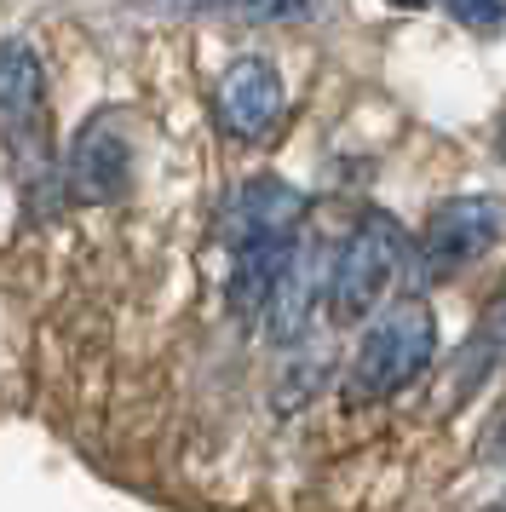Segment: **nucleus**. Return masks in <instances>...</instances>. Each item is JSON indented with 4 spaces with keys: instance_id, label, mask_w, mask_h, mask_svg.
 Instances as JSON below:
<instances>
[{
    "instance_id": "13",
    "label": "nucleus",
    "mask_w": 506,
    "mask_h": 512,
    "mask_svg": "<svg viewBox=\"0 0 506 512\" xmlns=\"http://www.w3.org/2000/svg\"><path fill=\"white\" fill-rule=\"evenodd\" d=\"M489 455H501V461H506V426H501V438L489 443Z\"/></svg>"
},
{
    "instance_id": "10",
    "label": "nucleus",
    "mask_w": 506,
    "mask_h": 512,
    "mask_svg": "<svg viewBox=\"0 0 506 512\" xmlns=\"http://www.w3.org/2000/svg\"><path fill=\"white\" fill-rule=\"evenodd\" d=\"M495 369H506V300H495L478 317V328H472V340H466V351H460V392L455 397H466L472 386H483Z\"/></svg>"
},
{
    "instance_id": "11",
    "label": "nucleus",
    "mask_w": 506,
    "mask_h": 512,
    "mask_svg": "<svg viewBox=\"0 0 506 512\" xmlns=\"http://www.w3.org/2000/svg\"><path fill=\"white\" fill-rule=\"evenodd\" d=\"M449 12H455L460 24H472V29H501V0H443Z\"/></svg>"
},
{
    "instance_id": "12",
    "label": "nucleus",
    "mask_w": 506,
    "mask_h": 512,
    "mask_svg": "<svg viewBox=\"0 0 506 512\" xmlns=\"http://www.w3.org/2000/svg\"><path fill=\"white\" fill-rule=\"evenodd\" d=\"M495 156L506 162V116H501V127H495Z\"/></svg>"
},
{
    "instance_id": "7",
    "label": "nucleus",
    "mask_w": 506,
    "mask_h": 512,
    "mask_svg": "<svg viewBox=\"0 0 506 512\" xmlns=\"http://www.w3.org/2000/svg\"><path fill=\"white\" fill-rule=\"evenodd\" d=\"M282 116V75L271 58H236L219 81V127L230 139L259 144Z\"/></svg>"
},
{
    "instance_id": "6",
    "label": "nucleus",
    "mask_w": 506,
    "mask_h": 512,
    "mask_svg": "<svg viewBox=\"0 0 506 512\" xmlns=\"http://www.w3.org/2000/svg\"><path fill=\"white\" fill-rule=\"evenodd\" d=\"M305 190H294L288 179H271V173H259L248 185L236 190L219 213V242L225 248H242V242H259V236H294L305 225Z\"/></svg>"
},
{
    "instance_id": "5",
    "label": "nucleus",
    "mask_w": 506,
    "mask_h": 512,
    "mask_svg": "<svg viewBox=\"0 0 506 512\" xmlns=\"http://www.w3.org/2000/svg\"><path fill=\"white\" fill-rule=\"evenodd\" d=\"M64 185L75 202H121L133 185V139H127V121L104 110L92 116L64 156Z\"/></svg>"
},
{
    "instance_id": "14",
    "label": "nucleus",
    "mask_w": 506,
    "mask_h": 512,
    "mask_svg": "<svg viewBox=\"0 0 506 512\" xmlns=\"http://www.w3.org/2000/svg\"><path fill=\"white\" fill-rule=\"evenodd\" d=\"M391 6H403V12H414V6H426V0H391Z\"/></svg>"
},
{
    "instance_id": "9",
    "label": "nucleus",
    "mask_w": 506,
    "mask_h": 512,
    "mask_svg": "<svg viewBox=\"0 0 506 512\" xmlns=\"http://www.w3.org/2000/svg\"><path fill=\"white\" fill-rule=\"evenodd\" d=\"M322 288H328V277H322V265H317V248L311 242H294V254H288V265H282V277L271 288V305H265L271 340H299L305 334Z\"/></svg>"
},
{
    "instance_id": "2",
    "label": "nucleus",
    "mask_w": 506,
    "mask_h": 512,
    "mask_svg": "<svg viewBox=\"0 0 506 512\" xmlns=\"http://www.w3.org/2000/svg\"><path fill=\"white\" fill-rule=\"evenodd\" d=\"M437 357V323L426 300H397L391 311H380L368 323L363 346L351 357V386L345 403H374V397L403 392L409 380L426 374V363Z\"/></svg>"
},
{
    "instance_id": "1",
    "label": "nucleus",
    "mask_w": 506,
    "mask_h": 512,
    "mask_svg": "<svg viewBox=\"0 0 506 512\" xmlns=\"http://www.w3.org/2000/svg\"><path fill=\"white\" fill-rule=\"evenodd\" d=\"M0 139H6V162L18 173L29 208L52 196V133H46V81H41V58L23 47V41H6L0 47Z\"/></svg>"
},
{
    "instance_id": "8",
    "label": "nucleus",
    "mask_w": 506,
    "mask_h": 512,
    "mask_svg": "<svg viewBox=\"0 0 506 512\" xmlns=\"http://www.w3.org/2000/svg\"><path fill=\"white\" fill-rule=\"evenodd\" d=\"M294 236H259V242H242L230 248V282H225V300L242 323H265V305H271V288L282 277V265L294 254Z\"/></svg>"
},
{
    "instance_id": "3",
    "label": "nucleus",
    "mask_w": 506,
    "mask_h": 512,
    "mask_svg": "<svg viewBox=\"0 0 506 512\" xmlns=\"http://www.w3.org/2000/svg\"><path fill=\"white\" fill-rule=\"evenodd\" d=\"M409 259V236L391 213H363L351 236L334 248L328 265V311L334 323H363L368 311L380 305V294L391 288V277Z\"/></svg>"
},
{
    "instance_id": "4",
    "label": "nucleus",
    "mask_w": 506,
    "mask_h": 512,
    "mask_svg": "<svg viewBox=\"0 0 506 512\" xmlns=\"http://www.w3.org/2000/svg\"><path fill=\"white\" fill-rule=\"evenodd\" d=\"M506 231V208L495 196H455L420 225L414 236V259H420V282H437V277H455L466 265H478Z\"/></svg>"
}]
</instances>
